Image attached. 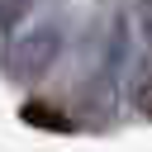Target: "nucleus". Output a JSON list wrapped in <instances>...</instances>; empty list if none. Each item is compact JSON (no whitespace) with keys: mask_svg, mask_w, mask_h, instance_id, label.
<instances>
[{"mask_svg":"<svg viewBox=\"0 0 152 152\" xmlns=\"http://www.w3.org/2000/svg\"><path fill=\"white\" fill-rule=\"evenodd\" d=\"M19 119L28 124V128H43V133H81V119L76 114H62V109H52V104H43V100H24L19 104Z\"/></svg>","mask_w":152,"mask_h":152,"instance_id":"obj_2","label":"nucleus"},{"mask_svg":"<svg viewBox=\"0 0 152 152\" xmlns=\"http://www.w3.org/2000/svg\"><path fill=\"white\" fill-rule=\"evenodd\" d=\"M133 19H138V33H142V43L152 48V0H133Z\"/></svg>","mask_w":152,"mask_h":152,"instance_id":"obj_4","label":"nucleus"},{"mask_svg":"<svg viewBox=\"0 0 152 152\" xmlns=\"http://www.w3.org/2000/svg\"><path fill=\"white\" fill-rule=\"evenodd\" d=\"M66 52V28L57 19H43L33 28H19L0 38V76L10 86H38Z\"/></svg>","mask_w":152,"mask_h":152,"instance_id":"obj_1","label":"nucleus"},{"mask_svg":"<svg viewBox=\"0 0 152 152\" xmlns=\"http://www.w3.org/2000/svg\"><path fill=\"white\" fill-rule=\"evenodd\" d=\"M142 114H147V119H152V100H147V104H142Z\"/></svg>","mask_w":152,"mask_h":152,"instance_id":"obj_5","label":"nucleus"},{"mask_svg":"<svg viewBox=\"0 0 152 152\" xmlns=\"http://www.w3.org/2000/svg\"><path fill=\"white\" fill-rule=\"evenodd\" d=\"M33 10H38V0H0V38L19 33V28L28 24Z\"/></svg>","mask_w":152,"mask_h":152,"instance_id":"obj_3","label":"nucleus"}]
</instances>
